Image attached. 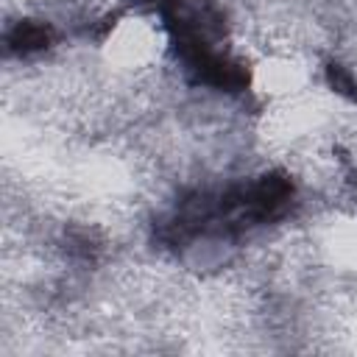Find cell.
Instances as JSON below:
<instances>
[{"label": "cell", "instance_id": "6da1fadb", "mask_svg": "<svg viewBox=\"0 0 357 357\" xmlns=\"http://www.w3.org/2000/svg\"><path fill=\"white\" fill-rule=\"evenodd\" d=\"M165 45H167V36H165L162 22L151 14L131 11V14L117 17L109 25L100 42V56L109 70L134 75V73H145L156 67L165 53Z\"/></svg>", "mask_w": 357, "mask_h": 357}, {"label": "cell", "instance_id": "7a4b0ae2", "mask_svg": "<svg viewBox=\"0 0 357 357\" xmlns=\"http://www.w3.org/2000/svg\"><path fill=\"white\" fill-rule=\"evenodd\" d=\"M318 248L332 268L357 273V218H335L326 223Z\"/></svg>", "mask_w": 357, "mask_h": 357}]
</instances>
